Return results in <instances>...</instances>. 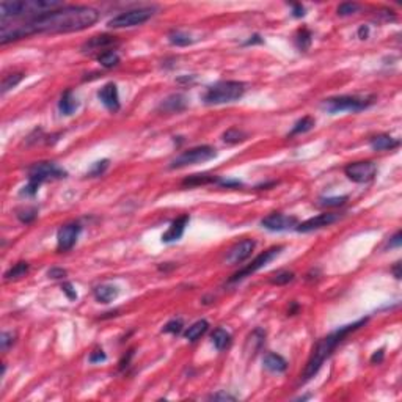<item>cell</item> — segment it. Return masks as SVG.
Returning <instances> with one entry per match:
<instances>
[{"instance_id": "1", "label": "cell", "mask_w": 402, "mask_h": 402, "mask_svg": "<svg viewBox=\"0 0 402 402\" xmlns=\"http://www.w3.org/2000/svg\"><path fill=\"white\" fill-rule=\"evenodd\" d=\"M99 19L97 10L85 5H69L41 14L38 18L0 25V44H8L33 35L71 33L90 28Z\"/></svg>"}, {"instance_id": "2", "label": "cell", "mask_w": 402, "mask_h": 402, "mask_svg": "<svg viewBox=\"0 0 402 402\" xmlns=\"http://www.w3.org/2000/svg\"><path fill=\"white\" fill-rule=\"evenodd\" d=\"M366 322H368V319H360V321H357L354 324L339 327L338 330H335L333 333H330L325 338H322L321 341H318V344H316L313 352H311V357H310V360H308L304 372H302V382H307V380H310L311 377H314L316 374H318V371L322 368V365H324V362L327 360V358L332 355V352L336 349L338 344L344 338H346L349 333H352L360 327H363Z\"/></svg>"}, {"instance_id": "3", "label": "cell", "mask_w": 402, "mask_h": 402, "mask_svg": "<svg viewBox=\"0 0 402 402\" xmlns=\"http://www.w3.org/2000/svg\"><path fill=\"white\" fill-rule=\"evenodd\" d=\"M65 7L59 0H14L0 4V19L2 22H14L18 19H33L41 14Z\"/></svg>"}, {"instance_id": "4", "label": "cell", "mask_w": 402, "mask_h": 402, "mask_svg": "<svg viewBox=\"0 0 402 402\" xmlns=\"http://www.w3.org/2000/svg\"><path fill=\"white\" fill-rule=\"evenodd\" d=\"M63 178H66V171L54 162L33 164L30 168H28V182H27V185H24V189L21 190V195L33 196V195H36L39 185L42 182L52 181V179H63Z\"/></svg>"}, {"instance_id": "5", "label": "cell", "mask_w": 402, "mask_h": 402, "mask_svg": "<svg viewBox=\"0 0 402 402\" xmlns=\"http://www.w3.org/2000/svg\"><path fill=\"white\" fill-rule=\"evenodd\" d=\"M243 93H245V83L237 80H220L217 83L211 85L205 91L203 100L205 104L209 106H220V104H229L239 100Z\"/></svg>"}, {"instance_id": "6", "label": "cell", "mask_w": 402, "mask_h": 402, "mask_svg": "<svg viewBox=\"0 0 402 402\" xmlns=\"http://www.w3.org/2000/svg\"><path fill=\"white\" fill-rule=\"evenodd\" d=\"M376 103V96H336L328 97L322 103V107L328 113L338 112H362Z\"/></svg>"}, {"instance_id": "7", "label": "cell", "mask_w": 402, "mask_h": 402, "mask_svg": "<svg viewBox=\"0 0 402 402\" xmlns=\"http://www.w3.org/2000/svg\"><path fill=\"white\" fill-rule=\"evenodd\" d=\"M217 156V151H215L212 146L203 145V146H196V148H190L187 151L181 153L176 159L171 161L170 168H182L187 165H193V164H199V162H206L211 161L214 157Z\"/></svg>"}, {"instance_id": "8", "label": "cell", "mask_w": 402, "mask_h": 402, "mask_svg": "<svg viewBox=\"0 0 402 402\" xmlns=\"http://www.w3.org/2000/svg\"><path fill=\"white\" fill-rule=\"evenodd\" d=\"M154 10L153 8H135V10H127L118 16H115L113 19L109 21L110 28H129V27H135L145 24L148 19L153 18Z\"/></svg>"}, {"instance_id": "9", "label": "cell", "mask_w": 402, "mask_h": 402, "mask_svg": "<svg viewBox=\"0 0 402 402\" xmlns=\"http://www.w3.org/2000/svg\"><path fill=\"white\" fill-rule=\"evenodd\" d=\"M281 250H283L281 245H278V247H272V248L266 250V252L261 253L260 256H256L255 260L252 261V264H248L247 267H243V269H240L239 272H236V274H234L231 278H229V283H237V281H240V280H243V278L250 277L252 274H255V272H258L260 269L266 267L272 260H275V258L281 253Z\"/></svg>"}, {"instance_id": "10", "label": "cell", "mask_w": 402, "mask_h": 402, "mask_svg": "<svg viewBox=\"0 0 402 402\" xmlns=\"http://www.w3.org/2000/svg\"><path fill=\"white\" fill-rule=\"evenodd\" d=\"M346 176L358 184H366L374 179L377 173V165L372 161H360V162H352L346 168H344Z\"/></svg>"}, {"instance_id": "11", "label": "cell", "mask_w": 402, "mask_h": 402, "mask_svg": "<svg viewBox=\"0 0 402 402\" xmlns=\"http://www.w3.org/2000/svg\"><path fill=\"white\" fill-rule=\"evenodd\" d=\"M256 247V242L253 239H243L228 250L226 256H225V263L228 266H237L240 263H243L245 260L252 256L253 250Z\"/></svg>"}, {"instance_id": "12", "label": "cell", "mask_w": 402, "mask_h": 402, "mask_svg": "<svg viewBox=\"0 0 402 402\" xmlns=\"http://www.w3.org/2000/svg\"><path fill=\"white\" fill-rule=\"evenodd\" d=\"M261 225L269 229V231H288V229H294L298 222L294 215H284L281 212H274L269 214L267 217L261 220Z\"/></svg>"}, {"instance_id": "13", "label": "cell", "mask_w": 402, "mask_h": 402, "mask_svg": "<svg viewBox=\"0 0 402 402\" xmlns=\"http://www.w3.org/2000/svg\"><path fill=\"white\" fill-rule=\"evenodd\" d=\"M82 231V226L79 223H68L62 226L57 233V248L59 252L71 250L77 242V237Z\"/></svg>"}, {"instance_id": "14", "label": "cell", "mask_w": 402, "mask_h": 402, "mask_svg": "<svg viewBox=\"0 0 402 402\" xmlns=\"http://www.w3.org/2000/svg\"><path fill=\"white\" fill-rule=\"evenodd\" d=\"M339 219H341V215L336 212H325V214H319V215H316V217L308 219L307 222L297 225L295 229L298 233H310V231H314V229H321L324 226L333 225Z\"/></svg>"}, {"instance_id": "15", "label": "cell", "mask_w": 402, "mask_h": 402, "mask_svg": "<svg viewBox=\"0 0 402 402\" xmlns=\"http://www.w3.org/2000/svg\"><path fill=\"white\" fill-rule=\"evenodd\" d=\"M97 97L110 112H118L121 104H120V94H118V87L117 83L109 82L103 88L97 91Z\"/></svg>"}, {"instance_id": "16", "label": "cell", "mask_w": 402, "mask_h": 402, "mask_svg": "<svg viewBox=\"0 0 402 402\" xmlns=\"http://www.w3.org/2000/svg\"><path fill=\"white\" fill-rule=\"evenodd\" d=\"M189 220H190V217L187 214H184V215H181V217H178L173 223L168 226L167 231L162 234V242L171 243V242L179 240L182 237L184 231H185V226L189 225Z\"/></svg>"}, {"instance_id": "17", "label": "cell", "mask_w": 402, "mask_h": 402, "mask_svg": "<svg viewBox=\"0 0 402 402\" xmlns=\"http://www.w3.org/2000/svg\"><path fill=\"white\" fill-rule=\"evenodd\" d=\"M117 38L110 36V35H99V36H93L91 39H88L83 44L82 51L83 52H96V51H103L107 52V49L113 44H117Z\"/></svg>"}, {"instance_id": "18", "label": "cell", "mask_w": 402, "mask_h": 402, "mask_svg": "<svg viewBox=\"0 0 402 402\" xmlns=\"http://www.w3.org/2000/svg\"><path fill=\"white\" fill-rule=\"evenodd\" d=\"M187 107V100L182 94H171L165 100H162L159 110L165 113H179Z\"/></svg>"}, {"instance_id": "19", "label": "cell", "mask_w": 402, "mask_h": 402, "mask_svg": "<svg viewBox=\"0 0 402 402\" xmlns=\"http://www.w3.org/2000/svg\"><path fill=\"white\" fill-rule=\"evenodd\" d=\"M263 363H264V368L269 369L270 372H284L288 369V362H286L281 355L274 354V352L266 354Z\"/></svg>"}, {"instance_id": "20", "label": "cell", "mask_w": 402, "mask_h": 402, "mask_svg": "<svg viewBox=\"0 0 402 402\" xmlns=\"http://www.w3.org/2000/svg\"><path fill=\"white\" fill-rule=\"evenodd\" d=\"M399 146V140L386 135V134H380L371 138V148L374 151H388V149H394Z\"/></svg>"}, {"instance_id": "21", "label": "cell", "mask_w": 402, "mask_h": 402, "mask_svg": "<svg viewBox=\"0 0 402 402\" xmlns=\"http://www.w3.org/2000/svg\"><path fill=\"white\" fill-rule=\"evenodd\" d=\"M120 294V289L113 284H100L94 289V298L100 304H110Z\"/></svg>"}, {"instance_id": "22", "label": "cell", "mask_w": 402, "mask_h": 402, "mask_svg": "<svg viewBox=\"0 0 402 402\" xmlns=\"http://www.w3.org/2000/svg\"><path fill=\"white\" fill-rule=\"evenodd\" d=\"M79 107V100L77 97L73 94L71 90H66L62 97H60V103H59V109L63 115H73Z\"/></svg>"}, {"instance_id": "23", "label": "cell", "mask_w": 402, "mask_h": 402, "mask_svg": "<svg viewBox=\"0 0 402 402\" xmlns=\"http://www.w3.org/2000/svg\"><path fill=\"white\" fill-rule=\"evenodd\" d=\"M222 178L215 175H192L182 181V185L185 187H195V185H206V184H219Z\"/></svg>"}, {"instance_id": "24", "label": "cell", "mask_w": 402, "mask_h": 402, "mask_svg": "<svg viewBox=\"0 0 402 402\" xmlns=\"http://www.w3.org/2000/svg\"><path fill=\"white\" fill-rule=\"evenodd\" d=\"M264 338H266V333L263 332L261 328H256V330H253L252 332V335L248 336V339H247V352L250 354V355H255L258 350L261 349V346H263V342H264Z\"/></svg>"}, {"instance_id": "25", "label": "cell", "mask_w": 402, "mask_h": 402, "mask_svg": "<svg viewBox=\"0 0 402 402\" xmlns=\"http://www.w3.org/2000/svg\"><path fill=\"white\" fill-rule=\"evenodd\" d=\"M208 328H209V322L205 321V319H201V321H196L195 324H192L187 330H185V339H189V341H196L201 335H205L208 332Z\"/></svg>"}, {"instance_id": "26", "label": "cell", "mask_w": 402, "mask_h": 402, "mask_svg": "<svg viewBox=\"0 0 402 402\" xmlns=\"http://www.w3.org/2000/svg\"><path fill=\"white\" fill-rule=\"evenodd\" d=\"M212 342L217 350H223L225 347L229 346V342H231V335L223 328H215L212 333Z\"/></svg>"}, {"instance_id": "27", "label": "cell", "mask_w": 402, "mask_h": 402, "mask_svg": "<svg viewBox=\"0 0 402 402\" xmlns=\"http://www.w3.org/2000/svg\"><path fill=\"white\" fill-rule=\"evenodd\" d=\"M247 132H243L239 127H231L223 134V141L229 143V145H236V143H242L247 140Z\"/></svg>"}, {"instance_id": "28", "label": "cell", "mask_w": 402, "mask_h": 402, "mask_svg": "<svg viewBox=\"0 0 402 402\" xmlns=\"http://www.w3.org/2000/svg\"><path fill=\"white\" fill-rule=\"evenodd\" d=\"M168 41L171 42L173 46H179V47H184V46H189L193 42V39L187 35V33H184L181 30H173V32H170L168 35Z\"/></svg>"}, {"instance_id": "29", "label": "cell", "mask_w": 402, "mask_h": 402, "mask_svg": "<svg viewBox=\"0 0 402 402\" xmlns=\"http://www.w3.org/2000/svg\"><path fill=\"white\" fill-rule=\"evenodd\" d=\"M97 62L103 65L104 68H113L120 63V55L115 51H107V52H100L97 55Z\"/></svg>"}, {"instance_id": "30", "label": "cell", "mask_w": 402, "mask_h": 402, "mask_svg": "<svg viewBox=\"0 0 402 402\" xmlns=\"http://www.w3.org/2000/svg\"><path fill=\"white\" fill-rule=\"evenodd\" d=\"M314 124H316L314 118H311V117H304V118L298 120V121L294 124L292 131L289 132V135L292 137V135H297V134L308 132V131H311V129L314 127Z\"/></svg>"}, {"instance_id": "31", "label": "cell", "mask_w": 402, "mask_h": 402, "mask_svg": "<svg viewBox=\"0 0 402 402\" xmlns=\"http://www.w3.org/2000/svg\"><path fill=\"white\" fill-rule=\"evenodd\" d=\"M28 272V264L27 263H24V261H21V263H18V264H14L7 274H5V281H11V280H18V278H21V277H24L25 274Z\"/></svg>"}, {"instance_id": "32", "label": "cell", "mask_w": 402, "mask_h": 402, "mask_svg": "<svg viewBox=\"0 0 402 402\" xmlns=\"http://www.w3.org/2000/svg\"><path fill=\"white\" fill-rule=\"evenodd\" d=\"M311 41H313V35L308 28H302L297 33V38H295V46L300 49V51H308L310 46H311Z\"/></svg>"}, {"instance_id": "33", "label": "cell", "mask_w": 402, "mask_h": 402, "mask_svg": "<svg viewBox=\"0 0 402 402\" xmlns=\"http://www.w3.org/2000/svg\"><path fill=\"white\" fill-rule=\"evenodd\" d=\"M24 79V74L22 73H14V74H7L2 80V87H0V91H2V94H5L8 90L14 88L16 85Z\"/></svg>"}, {"instance_id": "34", "label": "cell", "mask_w": 402, "mask_h": 402, "mask_svg": "<svg viewBox=\"0 0 402 402\" xmlns=\"http://www.w3.org/2000/svg\"><path fill=\"white\" fill-rule=\"evenodd\" d=\"M292 280H294V274L289 270H278L270 277V283L277 284V286H284V284L291 283Z\"/></svg>"}, {"instance_id": "35", "label": "cell", "mask_w": 402, "mask_h": 402, "mask_svg": "<svg viewBox=\"0 0 402 402\" xmlns=\"http://www.w3.org/2000/svg\"><path fill=\"white\" fill-rule=\"evenodd\" d=\"M38 215V211L35 208H27V209H22L18 212V219L22 222V223H32Z\"/></svg>"}, {"instance_id": "36", "label": "cell", "mask_w": 402, "mask_h": 402, "mask_svg": "<svg viewBox=\"0 0 402 402\" xmlns=\"http://www.w3.org/2000/svg\"><path fill=\"white\" fill-rule=\"evenodd\" d=\"M358 10H360V5H358V4L346 2V4H341L338 7V14H339V16H350V14H355Z\"/></svg>"}, {"instance_id": "37", "label": "cell", "mask_w": 402, "mask_h": 402, "mask_svg": "<svg viewBox=\"0 0 402 402\" xmlns=\"http://www.w3.org/2000/svg\"><path fill=\"white\" fill-rule=\"evenodd\" d=\"M319 206L324 208H336V206H342L347 201V196H333V198H321Z\"/></svg>"}, {"instance_id": "38", "label": "cell", "mask_w": 402, "mask_h": 402, "mask_svg": "<svg viewBox=\"0 0 402 402\" xmlns=\"http://www.w3.org/2000/svg\"><path fill=\"white\" fill-rule=\"evenodd\" d=\"M182 321L181 319H173V321H170L165 327H164V332L165 333H173V335H178L182 332Z\"/></svg>"}, {"instance_id": "39", "label": "cell", "mask_w": 402, "mask_h": 402, "mask_svg": "<svg viewBox=\"0 0 402 402\" xmlns=\"http://www.w3.org/2000/svg\"><path fill=\"white\" fill-rule=\"evenodd\" d=\"M14 339H16V335L14 333H10V332L2 333V336H0V347H2V352H7L10 346H13Z\"/></svg>"}, {"instance_id": "40", "label": "cell", "mask_w": 402, "mask_h": 402, "mask_svg": "<svg viewBox=\"0 0 402 402\" xmlns=\"http://www.w3.org/2000/svg\"><path fill=\"white\" fill-rule=\"evenodd\" d=\"M109 167V161L107 159H104V161H100V162H96L94 165H93V168L88 171V175L90 176H100L106 171V168Z\"/></svg>"}, {"instance_id": "41", "label": "cell", "mask_w": 402, "mask_h": 402, "mask_svg": "<svg viewBox=\"0 0 402 402\" xmlns=\"http://www.w3.org/2000/svg\"><path fill=\"white\" fill-rule=\"evenodd\" d=\"M90 363H100V362H106L107 360V355L103 349H96L90 354Z\"/></svg>"}, {"instance_id": "42", "label": "cell", "mask_w": 402, "mask_h": 402, "mask_svg": "<svg viewBox=\"0 0 402 402\" xmlns=\"http://www.w3.org/2000/svg\"><path fill=\"white\" fill-rule=\"evenodd\" d=\"M62 291L68 295L69 300H76V298H77V292H76V289H74V286L71 284L69 281H66V283L62 284Z\"/></svg>"}, {"instance_id": "43", "label": "cell", "mask_w": 402, "mask_h": 402, "mask_svg": "<svg viewBox=\"0 0 402 402\" xmlns=\"http://www.w3.org/2000/svg\"><path fill=\"white\" fill-rule=\"evenodd\" d=\"M49 278H54V280H60V278H65L66 277V270L65 269H60V267H52L49 272H47Z\"/></svg>"}, {"instance_id": "44", "label": "cell", "mask_w": 402, "mask_h": 402, "mask_svg": "<svg viewBox=\"0 0 402 402\" xmlns=\"http://www.w3.org/2000/svg\"><path fill=\"white\" fill-rule=\"evenodd\" d=\"M209 399L211 400H236L234 396L228 394V393H215V394H211Z\"/></svg>"}, {"instance_id": "45", "label": "cell", "mask_w": 402, "mask_h": 402, "mask_svg": "<svg viewBox=\"0 0 402 402\" xmlns=\"http://www.w3.org/2000/svg\"><path fill=\"white\" fill-rule=\"evenodd\" d=\"M219 185H222V187H240L242 182L237 179H220Z\"/></svg>"}, {"instance_id": "46", "label": "cell", "mask_w": 402, "mask_h": 402, "mask_svg": "<svg viewBox=\"0 0 402 402\" xmlns=\"http://www.w3.org/2000/svg\"><path fill=\"white\" fill-rule=\"evenodd\" d=\"M383 355H385V349H379V350H376L374 352V355L371 357V363L372 365H379V363H382L383 362Z\"/></svg>"}, {"instance_id": "47", "label": "cell", "mask_w": 402, "mask_h": 402, "mask_svg": "<svg viewBox=\"0 0 402 402\" xmlns=\"http://www.w3.org/2000/svg\"><path fill=\"white\" fill-rule=\"evenodd\" d=\"M292 16L294 18H304L305 16V8L302 7L300 4L292 5Z\"/></svg>"}, {"instance_id": "48", "label": "cell", "mask_w": 402, "mask_h": 402, "mask_svg": "<svg viewBox=\"0 0 402 402\" xmlns=\"http://www.w3.org/2000/svg\"><path fill=\"white\" fill-rule=\"evenodd\" d=\"M400 242H402V234H400V231H397V233L391 237V240H390L388 245H390V247H399V245H400Z\"/></svg>"}, {"instance_id": "49", "label": "cell", "mask_w": 402, "mask_h": 402, "mask_svg": "<svg viewBox=\"0 0 402 402\" xmlns=\"http://www.w3.org/2000/svg\"><path fill=\"white\" fill-rule=\"evenodd\" d=\"M368 35H369V28L366 25H362L360 30H358V36H360V39H366Z\"/></svg>"}, {"instance_id": "50", "label": "cell", "mask_w": 402, "mask_h": 402, "mask_svg": "<svg viewBox=\"0 0 402 402\" xmlns=\"http://www.w3.org/2000/svg\"><path fill=\"white\" fill-rule=\"evenodd\" d=\"M255 42H263V38L260 35H253L250 36V39L245 42V46H250V44H255Z\"/></svg>"}, {"instance_id": "51", "label": "cell", "mask_w": 402, "mask_h": 402, "mask_svg": "<svg viewBox=\"0 0 402 402\" xmlns=\"http://www.w3.org/2000/svg\"><path fill=\"white\" fill-rule=\"evenodd\" d=\"M132 355H134V350H129V354H127V358L124 357L123 360L120 362V365H121L120 368H121V369H123L124 366H127V363H129V360H131V357H132Z\"/></svg>"}, {"instance_id": "52", "label": "cell", "mask_w": 402, "mask_h": 402, "mask_svg": "<svg viewBox=\"0 0 402 402\" xmlns=\"http://www.w3.org/2000/svg\"><path fill=\"white\" fill-rule=\"evenodd\" d=\"M393 272H394V277L399 280V278H400V263H396V266H394Z\"/></svg>"}]
</instances>
